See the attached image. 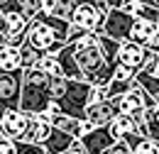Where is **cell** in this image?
Masks as SVG:
<instances>
[{
	"label": "cell",
	"instance_id": "obj_30",
	"mask_svg": "<svg viewBox=\"0 0 159 154\" xmlns=\"http://www.w3.org/2000/svg\"><path fill=\"white\" fill-rule=\"evenodd\" d=\"M64 154H86V149H83L81 139H74V142H71V147H69V149H66Z\"/></svg>",
	"mask_w": 159,
	"mask_h": 154
},
{
	"label": "cell",
	"instance_id": "obj_9",
	"mask_svg": "<svg viewBox=\"0 0 159 154\" xmlns=\"http://www.w3.org/2000/svg\"><path fill=\"white\" fill-rule=\"evenodd\" d=\"M144 91L139 88L137 83L132 81V88L125 93V96L115 98L113 103H115V110H118V115H135V113H144Z\"/></svg>",
	"mask_w": 159,
	"mask_h": 154
},
{
	"label": "cell",
	"instance_id": "obj_7",
	"mask_svg": "<svg viewBox=\"0 0 159 154\" xmlns=\"http://www.w3.org/2000/svg\"><path fill=\"white\" fill-rule=\"evenodd\" d=\"M27 120L30 117L25 113H20V110H7L5 117L0 120V137L12 139V142H22L25 130H27Z\"/></svg>",
	"mask_w": 159,
	"mask_h": 154
},
{
	"label": "cell",
	"instance_id": "obj_2",
	"mask_svg": "<svg viewBox=\"0 0 159 154\" xmlns=\"http://www.w3.org/2000/svg\"><path fill=\"white\" fill-rule=\"evenodd\" d=\"M49 76H44L37 69H30L22 74V93H20V113L27 117H37L49 110L52 98H49Z\"/></svg>",
	"mask_w": 159,
	"mask_h": 154
},
{
	"label": "cell",
	"instance_id": "obj_11",
	"mask_svg": "<svg viewBox=\"0 0 159 154\" xmlns=\"http://www.w3.org/2000/svg\"><path fill=\"white\" fill-rule=\"evenodd\" d=\"M144 59H147V49H142V47L132 44V42H125V44H120V49H118L115 66H127V69L139 71L144 66Z\"/></svg>",
	"mask_w": 159,
	"mask_h": 154
},
{
	"label": "cell",
	"instance_id": "obj_32",
	"mask_svg": "<svg viewBox=\"0 0 159 154\" xmlns=\"http://www.w3.org/2000/svg\"><path fill=\"white\" fill-rule=\"evenodd\" d=\"M157 117H159V108H157Z\"/></svg>",
	"mask_w": 159,
	"mask_h": 154
},
{
	"label": "cell",
	"instance_id": "obj_28",
	"mask_svg": "<svg viewBox=\"0 0 159 154\" xmlns=\"http://www.w3.org/2000/svg\"><path fill=\"white\" fill-rule=\"evenodd\" d=\"M0 154H17V142L0 137Z\"/></svg>",
	"mask_w": 159,
	"mask_h": 154
},
{
	"label": "cell",
	"instance_id": "obj_25",
	"mask_svg": "<svg viewBox=\"0 0 159 154\" xmlns=\"http://www.w3.org/2000/svg\"><path fill=\"white\" fill-rule=\"evenodd\" d=\"M157 152H159V147L152 142V139H142L139 147H135L130 154H157Z\"/></svg>",
	"mask_w": 159,
	"mask_h": 154
},
{
	"label": "cell",
	"instance_id": "obj_33",
	"mask_svg": "<svg viewBox=\"0 0 159 154\" xmlns=\"http://www.w3.org/2000/svg\"><path fill=\"white\" fill-rule=\"evenodd\" d=\"M0 44H5V42H2V39H0Z\"/></svg>",
	"mask_w": 159,
	"mask_h": 154
},
{
	"label": "cell",
	"instance_id": "obj_19",
	"mask_svg": "<svg viewBox=\"0 0 159 154\" xmlns=\"http://www.w3.org/2000/svg\"><path fill=\"white\" fill-rule=\"evenodd\" d=\"M108 130H110V135L115 137V142H120V139L127 135V132H135L130 115H115V120L108 125Z\"/></svg>",
	"mask_w": 159,
	"mask_h": 154
},
{
	"label": "cell",
	"instance_id": "obj_17",
	"mask_svg": "<svg viewBox=\"0 0 159 154\" xmlns=\"http://www.w3.org/2000/svg\"><path fill=\"white\" fill-rule=\"evenodd\" d=\"M52 127L61 130L64 135L74 137V139H81V120H74L69 115H54L52 117Z\"/></svg>",
	"mask_w": 159,
	"mask_h": 154
},
{
	"label": "cell",
	"instance_id": "obj_22",
	"mask_svg": "<svg viewBox=\"0 0 159 154\" xmlns=\"http://www.w3.org/2000/svg\"><path fill=\"white\" fill-rule=\"evenodd\" d=\"M100 49H103V57H105V61H108V64H110V66L115 69V61H118V49H120V44L100 34Z\"/></svg>",
	"mask_w": 159,
	"mask_h": 154
},
{
	"label": "cell",
	"instance_id": "obj_34",
	"mask_svg": "<svg viewBox=\"0 0 159 154\" xmlns=\"http://www.w3.org/2000/svg\"><path fill=\"white\" fill-rule=\"evenodd\" d=\"M157 154H159V152H157Z\"/></svg>",
	"mask_w": 159,
	"mask_h": 154
},
{
	"label": "cell",
	"instance_id": "obj_18",
	"mask_svg": "<svg viewBox=\"0 0 159 154\" xmlns=\"http://www.w3.org/2000/svg\"><path fill=\"white\" fill-rule=\"evenodd\" d=\"M17 69H20V49L0 44V71H17Z\"/></svg>",
	"mask_w": 159,
	"mask_h": 154
},
{
	"label": "cell",
	"instance_id": "obj_6",
	"mask_svg": "<svg viewBox=\"0 0 159 154\" xmlns=\"http://www.w3.org/2000/svg\"><path fill=\"white\" fill-rule=\"evenodd\" d=\"M25 44H30L32 49H37V52H42V54H47L54 44H59L57 42V37H54V32L44 25V22H39V20H32L30 25H27V39H25ZM66 47V44H64Z\"/></svg>",
	"mask_w": 159,
	"mask_h": 154
},
{
	"label": "cell",
	"instance_id": "obj_4",
	"mask_svg": "<svg viewBox=\"0 0 159 154\" xmlns=\"http://www.w3.org/2000/svg\"><path fill=\"white\" fill-rule=\"evenodd\" d=\"M22 69L17 71H0V105L5 110L20 108V93H22Z\"/></svg>",
	"mask_w": 159,
	"mask_h": 154
},
{
	"label": "cell",
	"instance_id": "obj_15",
	"mask_svg": "<svg viewBox=\"0 0 159 154\" xmlns=\"http://www.w3.org/2000/svg\"><path fill=\"white\" fill-rule=\"evenodd\" d=\"M71 142H74V137H69V135H64L61 130H54V127H52V132L44 139L42 149H44V154H64L71 147Z\"/></svg>",
	"mask_w": 159,
	"mask_h": 154
},
{
	"label": "cell",
	"instance_id": "obj_13",
	"mask_svg": "<svg viewBox=\"0 0 159 154\" xmlns=\"http://www.w3.org/2000/svg\"><path fill=\"white\" fill-rule=\"evenodd\" d=\"M154 37H157V25L144 22V20H135L132 22V29H130V42L132 44H137V47L144 49Z\"/></svg>",
	"mask_w": 159,
	"mask_h": 154
},
{
	"label": "cell",
	"instance_id": "obj_1",
	"mask_svg": "<svg viewBox=\"0 0 159 154\" xmlns=\"http://www.w3.org/2000/svg\"><path fill=\"white\" fill-rule=\"evenodd\" d=\"M74 59L79 66L83 83H88L91 88H108V83L113 81V66L105 61L100 44H74Z\"/></svg>",
	"mask_w": 159,
	"mask_h": 154
},
{
	"label": "cell",
	"instance_id": "obj_3",
	"mask_svg": "<svg viewBox=\"0 0 159 154\" xmlns=\"http://www.w3.org/2000/svg\"><path fill=\"white\" fill-rule=\"evenodd\" d=\"M91 96H93V88L88 83H83V81H69L66 96L61 100H52L49 113L52 115H69L74 120L83 122V115H86V108L91 103Z\"/></svg>",
	"mask_w": 159,
	"mask_h": 154
},
{
	"label": "cell",
	"instance_id": "obj_16",
	"mask_svg": "<svg viewBox=\"0 0 159 154\" xmlns=\"http://www.w3.org/2000/svg\"><path fill=\"white\" fill-rule=\"evenodd\" d=\"M74 5H76V2H71V0H42V12L69 22L71 12H74Z\"/></svg>",
	"mask_w": 159,
	"mask_h": 154
},
{
	"label": "cell",
	"instance_id": "obj_12",
	"mask_svg": "<svg viewBox=\"0 0 159 154\" xmlns=\"http://www.w3.org/2000/svg\"><path fill=\"white\" fill-rule=\"evenodd\" d=\"M74 49H76L74 44H66L59 52L57 61H59V66H61V76L66 78V81H83L79 66H76V59H74Z\"/></svg>",
	"mask_w": 159,
	"mask_h": 154
},
{
	"label": "cell",
	"instance_id": "obj_29",
	"mask_svg": "<svg viewBox=\"0 0 159 154\" xmlns=\"http://www.w3.org/2000/svg\"><path fill=\"white\" fill-rule=\"evenodd\" d=\"M105 154H130V149L125 147V142H115V144H113Z\"/></svg>",
	"mask_w": 159,
	"mask_h": 154
},
{
	"label": "cell",
	"instance_id": "obj_27",
	"mask_svg": "<svg viewBox=\"0 0 159 154\" xmlns=\"http://www.w3.org/2000/svg\"><path fill=\"white\" fill-rule=\"evenodd\" d=\"M17 154H44V149L37 147V144H25V142H17Z\"/></svg>",
	"mask_w": 159,
	"mask_h": 154
},
{
	"label": "cell",
	"instance_id": "obj_10",
	"mask_svg": "<svg viewBox=\"0 0 159 154\" xmlns=\"http://www.w3.org/2000/svg\"><path fill=\"white\" fill-rule=\"evenodd\" d=\"M81 144H83L86 154H105L115 144V137L110 135L108 127H96V130H91L88 135L81 137Z\"/></svg>",
	"mask_w": 159,
	"mask_h": 154
},
{
	"label": "cell",
	"instance_id": "obj_23",
	"mask_svg": "<svg viewBox=\"0 0 159 154\" xmlns=\"http://www.w3.org/2000/svg\"><path fill=\"white\" fill-rule=\"evenodd\" d=\"M37 71H42L44 76H61V66H59V61H57V57H47V54L39 59Z\"/></svg>",
	"mask_w": 159,
	"mask_h": 154
},
{
	"label": "cell",
	"instance_id": "obj_5",
	"mask_svg": "<svg viewBox=\"0 0 159 154\" xmlns=\"http://www.w3.org/2000/svg\"><path fill=\"white\" fill-rule=\"evenodd\" d=\"M132 22H135L132 15L120 12V10H110V12H108V20H105V25H103V37L113 39V42H118V44L130 42Z\"/></svg>",
	"mask_w": 159,
	"mask_h": 154
},
{
	"label": "cell",
	"instance_id": "obj_20",
	"mask_svg": "<svg viewBox=\"0 0 159 154\" xmlns=\"http://www.w3.org/2000/svg\"><path fill=\"white\" fill-rule=\"evenodd\" d=\"M42 57H44L42 52L32 49L30 44H22V47H20V69H22V71L37 69V64H39V59H42Z\"/></svg>",
	"mask_w": 159,
	"mask_h": 154
},
{
	"label": "cell",
	"instance_id": "obj_26",
	"mask_svg": "<svg viewBox=\"0 0 159 154\" xmlns=\"http://www.w3.org/2000/svg\"><path fill=\"white\" fill-rule=\"evenodd\" d=\"M86 34H88L86 29H81V27H74V25H71V29H69V39H66V44H79V42H81L83 37H86Z\"/></svg>",
	"mask_w": 159,
	"mask_h": 154
},
{
	"label": "cell",
	"instance_id": "obj_31",
	"mask_svg": "<svg viewBox=\"0 0 159 154\" xmlns=\"http://www.w3.org/2000/svg\"><path fill=\"white\" fill-rule=\"evenodd\" d=\"M154 103H157V108H159V93H157V96H154Z\"/></svg>",
	"mask_w": 159,
	"mask_h": 154
},
{
	"label": "cell",
	"instance_id": "obj_8",
	"mask_svg": "<svg viewBox=\"0 0 159 154\" xmlns=\"http://www.w3.org/2000/svg\"><path fill=\"white\" fill-rule=\"evenodd\" d=\"M115 115H118V110H115L113 100H98V103H88L83 120L93 127H108L115 120Z\"/></svg>",
	"mask_w": 159,
	"mask_h": 154
},
{
	"label": "cell",
	"instance_id": "obj_24",
	"mask_svg": "<svg viewBox=\"0 0 159 154\" xmlns=\"http://www.w3.org/2000/svg\"><path fill=\"white\" fill-rule=\"evenodd\" d=\"M137 74H139V71H135V69H127V66H115V69H113V81H122V83H132Z\"/></svg>",
	"mask_w": 159,
	"mask_h": 154
},
{
	"label": "cell",
	"instance_id": "obj_21",
	"mask_svg": "<svg viewBox=\"0 0 159 154\" xmlns=\"http://www.w3.org/2000/svg\"><path fill=\"white\" fill-rule=\"evenodd\" d=\"M49 98L52 100H61V98L66 96V88H69V81L64 76H49Z\"/></svg>",
	"mask_w": 159,
	"mask_h": 154
},
{
	"label": "cell",
	"instance_id": "obj_14",
	"mask_svg": "<svg viewBox=\"0 0 159 154\" xmlns=\"http://www.w3.org/2000/svg\"><path fill=\"white\" fill-rule=\"evenodd\" d=\"M49 132H52V125H44V122L37 120V117H30V120H27V130H25L22 142H25V144H37V147H42L44 139L49 137Z\"/></svg>",
	"mask_w": 159,
	"mask_h": 154
}]
</instances>
